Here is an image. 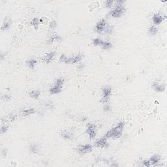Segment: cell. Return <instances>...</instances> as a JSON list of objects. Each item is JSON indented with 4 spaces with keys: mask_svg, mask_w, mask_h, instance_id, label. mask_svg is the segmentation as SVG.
<instances>
[{
    "mask_svg": "<svg viewBox=\"0 0 167 167\" xmlns=\"http://www.w3.org/2000/svg\"><path fill=\"white\" fill-rule=\"evenodd\" d=\"M125 127V123L123 122H120L115 127L109 130L104 136L107 139L112 138L113 139H119L122 135L123 129Z\"/></svg>",
    "mask_w": 167,
    "mask_h": 167,
    "instance_id": "1",
    "label": "cell"
},
{
    "mask_svg": "<svg viewBox=\"0 0 167 167\" xmlns=\"http://www.w3.org/2000/svg\"><path fill=\"white\" fill-rule=\"evenodd\" d=\"M125 11V7L124 5H119V6H116V8L109 12V14L114 18H119L124 14Z\"/></svg>",
    "mask_w": 167,
    "mask_h": 167,
    "instance_id": "2",
    "label": "cell"
},
{
    "mask_svg": "<svg viewBox=\"0 0 167 167\" xmlns=\"http://www.w3.org/2000/svg\"><path fill=\"white\" fill-rule=\"evenodd\" d=\"M86 127V133L88 135L89 139L91 140L95 139L97 135V127H96L95 125L91 123H89L87 124Z\"/></svg>",
    "mask_w": 167,
    "mask_h": 167,
    "instance_id": "3",
    "label": "cell"
},
{
    "mask_svg": "<svg viewBox=\"0 0 167 167\" xmlns=\"http://www.w3.org/2000/svg\"><path fill=\"white\" fill-rule=\"evenodd\" d=\"M93 150V146L91 144H84V145H79L77 147V151L80 154H86L91 153Z\"/></svg>",
    "mask_w": 167,
    "mask_h": 167,
    "instance_id": "4",
    "label": "cell"
},
{
    "mask_svg": "<svg viewBox=\"0 0 167 167\" xmlns=\"http://www.w3.org/2000/svg\"><path fill=\"white\" fill-rule=\"evenodd\" d=\"M112 94V88L110 86H105L102 88V99L103 102H109L110 101V96Z\"/></svg>",
    "mask_w": 167,
    "mask_h": 167,
    "instance_id": "5",
    "label": "cell"
},
{
    "mask_svg": "<svg viewBox=\"0 0 167 167\" xmlns=\"http://www.w3.org/2000/svg\"><path fill=\"white\" fill-rule=\"evenodd\" d=\"M152 88L154 89L156 91L158 92V93H162V92L165 91V84H163L161 81H155L152 84Z\"/></svg>",
    "mask_w": 167,
    "mask_h": 167,
    "instance_id": "6",
    "label": "cell"
},
{
    "mask_svg": "<svg viewBox=\"0 0 167 167\" xmlns=\"http://www.w3.org/2000/svg\"><path fill=\"white\" fill-rule=\"evenodd\" d=\"M83 58V55L81 54H78L75 55V56H73V57H69L67 58L65 64H78V63L80 62L81 60Z\"/></svg>",
    "mask_w": 167,
    "mask_h": 167,
    "instance_id": "7",
    "label": "cell"
},
{
    "mask_svg": "<svg viewBox=\"0 0 167 167\" xmlns=\"http://www.w3.org/2000/svg\"><path fill=\"white\" fill-rule=\"evenodd\" d=\"M95 146L100 148H108L109 144L107 141V138H106L105 136H103V137L97 140L95 142Z\"/></svg>",
    "mask_w": 167,
    "mask_h": 167,
    "instance_id": "8",
    "label": "cell"
},
{
    "mask_svg": "<svg viewBox=\"0 0 167 167\" xmlns=\"http://www.w3.org/2000/svg\"><path fill=\"white\" fill-rule=\"evenodd\" d=\"M106 21L105 19H102L95 26V31L96 32L99 33H101L102 31H104L105 27H106Z\"/></svg>",
    "mask_w": 167,
    "mask_h": 167,
    "instance_id": "9",
    "label": "cell"
},
{
    "mask_svg": "<svg viewBox=\"0 0 167 167\" xmlns=\"http://www.w3.org/2000/svg\"><path fill=\"white\" fill-rule=\"evenodd\" d=\"M62 41V37L60 35H57V33H53L49 37V38L47 40V44H50L53 43L54 41Z\"/></svg>",
    "mask_w": 167,
    "mask_h": 167,
    "instance_id": "10",
    "label": "cell"
},
{
    "mask_svg": "<svg viewBox=\"0 0 167 167\" xmlns=\"http://www.w3.org/2000/svg\"><path fill=\"white\" fill-rule=\"evenodd\" d=\"M55 56H56V52L52 51V52L45 54V56L43 57V61L45 62L46 64H50L53 60V59L54 58Z\"/></svg>",
    "mask_w": 167,
    "mask_h": 167,
    "instance_id": "11",
    "label": "cell"
},
{
    "mask_svg": "<svg viewBox=\"0 0 167 167\" xmlns=\"http://www.w3.org/2000/svg\"><path fill=\"white\" fill-rule=\"evenodd\" d=\"M60 135L65 140H71L73 137L74 134L70 130H64L61 132Z\"/></svg>",
    "mask_w": 167,
    "mask_h": 167,
    "instance_id": "12",
    "label": "cell"
},
{
    "mask_svg": "<svg viewBox=\"0 0 167 167\" xmlns=\"http://www.w3.org/2000/svg\"><path fill=\"white\" fill-rule=\"evenodd\" d=\"M161 156H159V155L157 154H156L152 156V157L149 158V162H150L151 165H155V166H156V165H157V164L161 161Z\"/></svg>",
    "mask_w": 167,
    "mask_h": 167,
    "instance_id": "13",
    "label": "cell"
},
{
    "mask_svg": "<svg viewBox=\"0 0 167 167\" xmlns=\"http://www.w3.org/2000/svg\"><path fill=\"white\" fill-rule=\"evenodd\" d=\"M152 20H153V23L157 26V25H159L162 23V22L163 21V17L159 14H155L152 16Z\"/></svg>",
    "mask_w": 167,
    "mask_h": 167,
    "instance_id": "14",
    "label": "cell"
},
{
    "mask_svg": "<svg viewBox=\"0 0 167 167\" xmlns=\"http://www.w3.org/2000/svg\"><path fill=\"white\" fill-rule=\"evenodd\" d=\"M61 91H62V86L56 85V84L49 89V91L51 94H58L61 93Z\"/></svg>",
    "mask_w": 167,
    "mask_h": 167,
    "instance_id": "15",
    "label": "cell"
},
{
    "mask_svg": "<svg viewBox=\"0 0 167 167\" xmlns=\"http://www.w3.org/2000/svg\"><path fill=\"white\" fill-rule=\"evenodd\" d=\"M10 24H11V20L9 18H6L4 20L3 24L2 25V27H1V30L3 31H6L8 30L10 28Z\"/></svg>",
    "mask_w": 167,
    "mask_h": 167,
    "instance_id": "16",
    "label": "cell"
},
{
    "mask_svg": "<svg viewBox=\"0 0 167 167\" xmlns=\"http://www.w3.org/2000/svg\"><path fill=\"white\" fill-rule=\"evenodd\" d=\"M36 113V110L33 108H31L29 109H25L22 111V115L23 116H28L33 115V114H35Z\"/></svg>",
    "mask_w": 167,
    "mask_h": 167,
    "instance_id": "17",
    "label": "cell"
},
{
    "mask_svg": "<svg viewBox=\"0 0 167 167\" xmlns=\"http://www.w3.org/2000/svg\"><path fill=\"white\" fill-rule=\"evenodd\" d=\"M29 151L33 154H37L39 152V147L37 144H31L29 146Z\"/></svg>",
    "mask_w": 167,
    "mask_h": 167,
    "instance_id": "18",
    "label": "cell"
},
{
    "mask_svg": "<svg viewBox=\"0 0 167 167\" xmlns=\"http://www.w3.org/2000/svg\"><path fill=\"white\" fill-rule=\"evenodd\" d=\"M29 96L34 99H38L41 96V91L38 89H35L29 93Z\"/></svg>",
    "mask_w": 167,
    "mask_h": 167,
    "instance_id": "19",
    "label": "cell"
},
{
    "mask_svg": "<svg viewBox=\"0 0 167 167\" xmlns=\"http://www.w3.org/2000/svg\"><path fill=\"white\" fill-rule=\"evenodd\" d=\"M37 64V61L35 59H31V60L26 61V64H27V67L31 69H33L36 66Z\"/></svg>",
    "mask_w": 167,
    "mask_h": 167,
    "instance_id": "20",
    "label": "cell"
},
{
    "mask_svg": "<svg viewBox=\"0 0 167 167\" xmlns=\"http://www.w3.org/2000/svg\"><path fill=\"white\" fill-rule=\"evenodd\" d=\"M101 48H102V49L108 50V49H110V48H112L113 45L111 43H110V42L104 41H103L102 43V44H101Z\"/></svg>",
    "mask_w": 167,
    "mask_h": 167,
    "instance_id": "21",
    "label": "cell"
},
{
    "mask_svg": "<svg viewBox=\"0 0 167 167\" xmlns=\"http://www.w3.org/2000/svg\"><path fill=\"white\" fill-rule=\"evenodd\" d=\"M157 31H158V30H157V27L155 26H152L149 28L148 32H149V34L150 35L154 36V35H156L157 33Z\"/></svg>",
    "mask_w": 167,
    "mask_h": 167,
    "instance_id": "22",
    "label": "cell"
},
{
    "mask_svg": "<svg viewBox=\"0 0 167 167\" xmlns=\"http://www.w3.org/2000/svg\"><path fill=\"white\" fill-rule=\"evenodd\" d=\"M44 106H45L46 108L49 109V110H53L54 108V104L52 101H48L44 102Z\"/></svg>",
    "mask_w": 167,
    "mask_h": 167,
    "instance_id": "23",
    "label": "cell"
},
{
    "mask_svg": "<svg viewBox=\"0 0 167 167\" xmlns=\"http://www.w3.org/2000/svg\"><path fill=\"white\" fill-rule=\"evenodd\" d=\"M39 24H40V20L37 18H34L31 22V26H33L35 30H37L38 26H39Z\"/></svg>",
    "mask_w": 167,
    "mask_h": 167,
    "instance_id": "24",
    "label": "cell"
},
{
    "mask_svg": "<svg viewBox=\"0 0 167 167\" xmlns=\"http://www.w3.org/2000/svg\"><path fill=\"white\" fill-rule=\"evenodd\" d=\"M113 30H114V27L112 26H107L106 25V27H105L104 32L106 33V34H112L113 33Z\"/></svg>",
    "mask_w": 167,
    "mask_h": 167,
    "instance_id": "25",
    "label": "cell"
},
{
    "mask_svg": "<svg viewBox=\"0 0 167 167\" xmlns=\"http://www.w3.org/2000/svg\"><path fill=\"white\" fill-rule=\"evenodd\" d=\"M102 41H103L102 39H99V38H95L93 40V44H94L95 47H99V46H101L102 44Z\"/></svg>",
    "mask_w": 167,
    "mask_h": 167,
    "instance_id": "26",
    "label": "cell"
},
{
    "mask_svg": "<svg viewBox=\"0 0 167 167\" xmlns=\"http://www.w3.org/2000/svg\"><path fill=\"white\" fill-rule=\"evenodd\" d=\"M114 1H110V0H108L105 2V7L107 9H110L112 7L113 3H114Z\"/></svg>",
    "mask_w": 167,
    "mask_h": 167,
    "instance_id": "27",
    "label": "cell"
},
{
    "mask_svg": "<svg viewBox=\"0 0 167 167\" xmlns=\"http://www.w3.org/2000/svg\"><path fill=\"white\" fill-rule=\"evenodd\" d=\"M49 27L51 30H54L57 27V22L55 20H52L49 24Z\"/></svg>",
    "mask_w": 167,
    "mask_h": 167,
    "instance_id": "28",
    "label": "cell"
},
{
    "mask_svg": "<svg viewBox=\"0 0 167 167\" xmlns=\"http://www.w3.org/2000/svg\"><path fill=\"white\" fill-rule=\"evenodd\" d=\"M64 83V78H59L56 80L55 84L57 85H60V86H62L63 84Z\"/></svg>",
    "mask_w": 167,
    "mask_h": 167,
    "instance_id": "29",
    "label": "cell"
},
{
    "mask_svg": "<svg viewBox=\"0 0 167 167\" xmlns=\"http://www.w3.org/2000/svg\"><path fill=\"white\" fill-rule=\"evenodd\" d=\"M17 115L15 114H13V113H10L9 114V119L10 122H14L16 119Z\"/></svg>",
    "mask_w": 167,
    "mask_h": 167,
    "instance_id": "30",
    "label": "cell"
},
{
    "mask_svg": "<svg viewBox=\"0 0 167 167\" xmlns=\"http://www.w3.org/2000/svg\"><path fill=\"white\" fill-rule=\"evenodd\" d=\"M8 129H9V127H8L7 125H3L1 126V134H4L5 133L7 132Z\"/></svg>",
    "mask_w": 167,
    "mask_h": 167,
    "instance_id": "31",
    "label": "cell"
},
{
    "mask_svg": "<svg viewBox=\"0 0 167 167\" xmlns=\"http://www.w3.org/2000/svg\"><path fill=\"white\" fill-rule=\"evenodd\" d=\"M7 153H8V150L7 148H3V149H1V154L3 157H6V156H7Z\"/></svg>",
    "mask_w": 167,
    "mask_h": 167,
    "instance_id": "32",
    "label": "cell"
},
{
    "mask_svg": "<svg viewBox=\"0 0 167 167\" xmlns=\"http://www.w3.org/2000/svg\"><path fill=\"white\" fill-rule=\"evenodd\" d=\"M142 165L144 166H150L151 163L149 162V160H144V161L142 162Z\"/></svg>",
    "mask_w": 167,
    "mask_h": 167,
    "instance_id": "33",
    "label": "cell"
},
{
    "mask_svg": "<svg viewBox=\"0 0 167 167\" xmlns=\"http://www.w3.org/2000/svg\"><path fill=\"white\" fill-rule=\"evenodd\" d=\"M103 110L105 112H109L110 110H111V107H110V105L107 104V105H105L103 107Z\"/></svg>",
    "mask_w": 167,
    "mask_h": 167,
    "instance_id": "34",
    "label": "cell"
},
{
    "mask_svg": "<svg viewBox=\"0 0 167 167\" xmlns=\"http://www.w3.org/2000/svg\"><path fill=\"white\" fill-rule=\"evenodd\" d=\"M2 99L3 101H9L10 99V96L8 94H5L2 96Z\"/></svg>",
    "mask_w": 167,
    "mask_h": 167,
    "instance_id": "35",
    "label": "cell"
},
{
    "mask_svg": "<svg viewBox=\"0 0 167 167\" xmlns=\"http://www.w3.org/2000/svg\"><path fill=\"white\" fill-rule=\"evenodd\" d=\"M125 3V1H115L114 3H115L116 6H119V5H123Z\"/></svg>",
    "mask_w": 167,
    "mask_h": 167,
    "instance_id": "36",
    "label": "cell"
},
{
    "mask_svg": "<svg viewBox=\"0 0 167 167\" xmlns=\"http://www.w3.org/2000/svg\"><path fill=\"white\" fill-rule=\"evenodd\" d=\"M5 55H6V54L3 53V52H1V61H3V59L5 57Z\"/></svg>",
    "mask_w": 167,
    "mask_h": 167,
    "instance_id": "37",
    "label": "cell"
},
{
    "mask_svg": "<svg viewBox=\"0 0 167 167\" xmlns=\"http://www.w3.org/2000/svg\"><path fill=\"white\" fill-rule=\"evenodd\" d=\"M78 69H82L84 68V65H83L82 64H80L78 66Z\"/></svg>",
    "mask_w": 167,
    "mask_h": 167,
    "instance_id": "38",
    "label": "cell"
}]
</instances>
